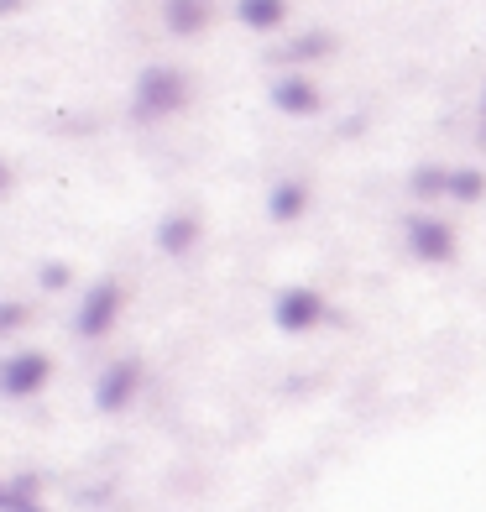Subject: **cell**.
Here are the masks:
<instances>
[{"label": "cell", "mask_w": 486, "mask_h": 512, "mask_svg": "<svg viewBox=\"0 0 486 512\" xmlns=\"http://www.w3.org/2000/svg\"><path fill=\"white\" fill-rule=\"evenodd\" d=\"M183 100H189V79H183L178 68H168V63L142 68L136 95H131V105H136V115H142V121H162V115L183 110Z\"/></svg>", "instance_id": "1"}, {"label": "cell", "mask_w": 486, "mask_h": 512, "mask_svg": "<svg viewBox=\"0 0 486 512\" xmlns=\"http://www.w3.org/2000/svg\"><path fill=\"white\" fill-rule=\"evenodd\" d=\"M121 304H126L121 283H115V277H100V283L84 293V304H79V314H74V330H79L84 340L110 335V330H115V319H121Z\"/></svg>", "instance_id": "2"}, {"label": "cell", "mask_w": 486, "mask_h": 512, "mask_svg": "<svg viewBox=\"0 0 486 512\" xmlns=\"http://www.w3.org/2000/svg\"><path fill=\"white\" fill-rule=\"evenodd\" d=\"M53 377V361L42 351H16L0 361V398H37Z\"/></svg>", "instance_id": "3"}, {"label": "cell", "mask_w": 486, "mask_h": 512, "mask_svg": "<svg viewBox=\"0 0 486 512\" xmlns=\"http://www.w3.org/2000/svg\"><path fill=\"white\" fill-rule=\"evenodd\" d=\"M324 314H330V309H324V298L314 288H283V293H277V304H272V319H277V330H283V335L319 330Z\"/></svg>", "instance_id": "4"}, {"label": "cell", "mask_w": 486, "mask_h": 512, "mask_svg": "<svg viewBox=\"0 0 486 512\" xmlns=\"http://www.w3.org/2000/svg\"><path fill=\"white\" fill-rule=\"evenodd\" d=\"M136 392H142V361H110L95 382V408L121 413V408L136 403Z\"/></svg>", "instance_id": "5"}, {"label": "cell", "mask_w": 486, "mask_h": 512, "mask_svg": "<svg viewBox=\"0 0 486 512\" xmlns=\"http://www.w3.org/2000/svg\"><path fill=\"white\" fill-rule=\"evenodd\" d=\"M408 251L419 262H450L455 256V230L445 220H413L408 225Z\"/></svg>", "instance_id": "6"}, {"label": "cell", "mask_w": 486, "mask_h": 512, "mask_svg": "<svg viewBox=\"0 0 486 512\" xmlns=\"http://www.w3.org/2000/svg\"><path fill=\"white\" fill-rule=\"evenodd\" d=\"M210 0H168L162 6V21H168V32H178V37H194V32H204L210 27Z\"/></svg>", "instance_id": "7"}, {"label": "cell", "mask_w": 486, "mask_h": 512, "mask_svg": "<svg viewBox=\"0 0 486 512\" xmlns=\"http://www.w3.org/2000/svg\"><path fill=\"white\" fill-rule=\"evenodd\" d=\"M272 105L283 110V115H314V110H319V89H314L309 79L293 74V79H283V84L272 89Z\"/></svg>", "instance_id": "8"}, {"label": "cell", "mask_w": 486, "mask_h": 512, "mask_svg": "<svg viewBox=\"0 0 486 512\" xmlns=\"http://www.w3.org/2000/svg\"><path fill=\"white\" fill-rule=\"evenodd\" d=\"M304 209H309V189H304L298 178H283V183H277V189L267 194V215H272V220H283V225L298 220Z\"/></svg>", "instance_id": "9"}, {"label": "cell", "mask_w": 486, "mask_h": 512, "mask_svg": "<svg viewBox=\"0 0 486 512\" xmlns=\"http://www.w3.org/2000/svg\"><path fill=\"white\" fill-rule=\"evenodd\" d=\"M194 241H199V220L194 215H168V220L157 225V246L168 251V256L194 251Z\"/></svg>", "instance_id": "10"}, {"label": "cell", "mask_w": 486, "mask_h": 512, "mask_svg": "<svg viewBox=\"0 0 486 512\" xmlns=\"http://www.w3.org/2000/svg\"><path fill=\"white\" fill-rule=\"evenodd\" d=\"M236 16H241V27H251V32H272V27H283L288 6L283 0H236Z\"/></svg>", "instance_id": "11"}, {"label": "cell", "mask_w": 486, "mask_h": 512, "mask_svg": "<svg viewBox=\"0 0 486 512\" xmlns=\"http://www.w3.org/2000/svg\"><path fill=\"white\" fill-rule=\"evenodd\" d=\"M330 53H335L330 32H304V37H293L283 48V63H314V58H330Z\"/></svg>", "instance_id": "12"}, {"label": "cell", "mask_w": 486, "mask_h": 512, "mask_svg": "<svg viewBox=\"0 0 486 512\" xmlns=\"http://www.w3.org/2000/svg\"><path fill=\"white\" fill-rule=\"evenodd\" d=\"M6 512H48V507H42V497H37V476H16L11 481Z\"/></svg>", "instance_id": "13"}, {"label": "cell", "mask_w": 486, "mask_h": 512, "mask_svg": "<svg viewBox=\"0 0 486 512\" xmlns=\"http://www.w3.org/2000/svg\"><path fill=\"white\" fill-rule=\"evenodd\" d=\"M486 194V173H476V168H455L450 173V199H481Z\"/></svg>", "instance_id": "14"}, {"label": "cell", "mask_w": 486, "mask_h": 512, "mask_svg": "<svg viewBox=\"0 0 486 512\" xmlns=\"http://www.w3.org/2000/svg\"><path fill=\"white\" fill-rule=\"evenodd\" d=\"M413 194H419V199L450 194V173L445 168H419V173H413Z\"/></svg>", "instance_id": "15"}, {"label": "cell", "mask_w": 486, "mask_h": 512, "mask_svg": "<svg viewBox=\"0 0 486 512\" xmlns=\"http://www.w3.org/2000/svg\"><path fill=\"white\" fill-rule=\"evenodd\" d=\"M27 319H32V314H27V304H16V298H6V304H0V340L16 335Z\"/></svg>", "instance_id": "16"}, {"label": "cell", "mask_w": 486, "mask_h": 512, "mask_svg": "<svg viewBox=\"0 0 486 512\" xmlns=\"http://www.w3.org/2000/svg\"><path fill=\"white\" fill-rule=\"evenodd\" d=\"M68 277H74V272H68L63 262H48V267H42V272H37V283H42V288H48V293H58V288H68Z\"/></svg>", "instance_id": "17"}, {"label": "cell", "mask_w": 486, "mask_h": 512, "mask_svg": "<svg viewBox=\"0 0 486 512\" xmlns=\"http://www.w3.org/2000/svg\"><path fill=\"white\" fill-rule=\"evenodd\" d=\"M6 189H11V168L0 162V194H6Z\"/></svg>", "instance_id": "18"}, {"label": "cell", "mask_w": 486, "mask_h": 512, "mask_svg": "<svg viewBox=\"0 0 486 512\" xmlns=\"http://www.w3.org/2000/svg\"><path fill=\"white\" fill-rule=\"evenodd\" d=\"M6 497H11V481H0V512H6Z\"/></svg>", "instance_id": "19"}, {"label": "cell", "mask_w": 486, "mask_h": 512, "mask_svg": "<svg viewBox=\"0 0 486 512\" xmlns=\"http://www.w3.org/2000/svg\"><path fill=\"white\" fill-rule=\"evenodd\" d=\"M6 11H21V0H0V16H6Z\"/></svg>", "instance_id": "20"}, {"label": "cell", "mask_w": 486, "mask_h": 512, "mask_svg": "<svg viewBox=\"0 0 486 512\" xmlns=\"http://www.w3.org/2000/svg\"><path fill=\"white\" fill-rule=\"evenodd\" d=\"M481 115H486V100H481Z\"/></svg>", "instance_id": "21"}]
</instances>
